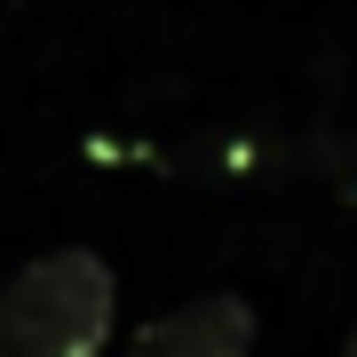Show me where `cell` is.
Here are the masks:
<instances>
[{
  "mask_svg": "<svg viewBox=\"0 0 357 357\" xmlns=\"http://www.w3.org/2000/svg\"><path fill=\"white\" fill-rule=\"evenodd\" d=\"M119 326V278L88 246H56L0 286V357H103Z\"/></svg>",
  "mask_w": 357,
  "mask_h": 357,
  "instance_id": "cell-1",
  "label": "cell"
},
{
  "mask_svg": "<svg viewBox=\"0 0 357 357\" xmlns=\"http://www.w3.org/2000/svg\"><path fill=\"white\" fill-rule=\"evenodd\" d=\"M128 357H255V302L246 294H191L183 310L143 326Z\"/></svg>",
  "mask_w": 357,
  "mask_h": 357,
  "instance_id": "cell-2",
  "label": "cell"
},
{
  "mask_svg": "<svg viewBox=\"0 0 357 357\" xmlns=\"http://www.w3.org/2000/svg\"><path fill=\"white\" fill-rule=\"evenodd\" d=\"M342 357H357V326H349V342H342Z\"/></svg>",
  "mask_w": 357,
  "mask_h": 357,
  "instance_id": "cell-3",
  "label": "cell"
},
{
  "mask_svg": "<svg viewBox=\"0 0 357 357\" xmlns=\"http://www.w3.org/2000/svg\"><path fill=\"white\" fill-rule=\"evenodd\" d=\"M349 206H357V183H349Z\"/></svg>",
  "mask_w": 357,
  "mask_h": 357,
  "instance_id": "cell-4",
  "label": "cell"
}]
</instances>
